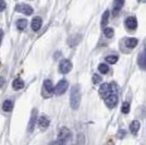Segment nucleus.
Segmentation results:
<instances>
[{
	"instance_id": "nucleus-1",
	"label": "nucleus",
	"mask_w": 146,
	"mask_h": 145,
	"mask_svg": "<svg viewBox=\"0 0 146 145\" xmlns=\"http://www.w3.org/2000/svg\"><path fill=\"white\" fill-rule=\"evenodd\" d=\"M81 104V88L79 84L73 85L70 93V105L73 110H78Z\"/></svg>"
},
{
	"instance_id": "nucleus-2",
	"label": "nucleus",
	"mask_w": 146,
	"mask_h": 145,
	"mask_svg": "<svg viewBox=\"0 0 146 145\" xmlns=\"http://www.w3.org/2000/svg\"><path fill=\"white\" fill-rule=\"evenodd\" d=\"M72 138V132L68 129V128H61L60 131H59V134H58V139L59 141L57 142V143H61V144H63V143H67L68 141H70Z\"/></svg>"
},
{
	"instance_id": "nucleus-3",
	"label": "nucleus",
	"mask_w": 146,
	"mask_h": 145,
	"mask_svg": "<svg viewBox=\"0 0 146 145\" xmlns=\"http://www.w3.org/2000/svg\"><path fill=\"white\" fill-rule=\"evenodd\" d=\"M68 87H69V83H68L67 80H61L58 82V84L56 85V87L54 88V93L56 95H62V94L66 93Z\"/></svg>"
},
{
	"instance_id": "nucleus-4",
	"label": "nucleus",
	"mask_w": 146,
	"mask_h": 145,
	"mask_svg": "<svg viewBox=\"0 0 146 145\" xmlns=\"http://www.w3.org/2000/svg\"><path fill=\"white\" fill-rule=\"evenodd\" d=\"M15 11L22 13V14H25V15H32L33 14V8L30 6V5H26V3H20L15 7Z\"/></svg>"
},
{
	"instance_id": "nucleus-5",
	"label": "nucleus",
	"mask_w": 146,
	"mask_h": 145,
	"mask_svg": "<svg viewBox=\"0 0 146 145\" xmlns=\"http://www.w3.org/2000/svg\"><path fill=\"white\" fill-rule=\"evenodd\" d=\"M72 70V62L68 59H63L61 60L60 65H59V71L62 74H67Z\"/></svg>"
},
{
	"instance_id": "nucleus-6",
	"label": "nucleus",
	"mask_w": 146,
	"mask_h": 145,
	"mask_svg": "<svg viewBox=\"0 0 146 145\" xmlns=\"http://www.w3.org/2000/svg\"><path fill=\"white\" fill-rule=\"evenodd\" d=\"M111 93H112V84H110V83H104V84L100 85V87H99V95L103 97V98H106Z\"/></svg>"
},
{
	"instance_id": "nucleus-7",
	"label": "nucleus",
	"mask_w": 146,
	"mask_h": 145,
	"mask_svg": "<svg viewBox=\"0 0 146 145\" xmlns=\"http://www.w3.org/2000/svg\"><path fill=\"white\" fill-rule=\"evenodd\" d=\"M118 96H117L116 94H110L108 96L105 98V104H106V106L108 107V108H113V107H116L117 104H118Z\"/></svg>"
},
{
	"instance_id": "nucleus-8",
	"label": "nucleus",
	"mask_w": 146,
	"mask_h": 145,
	"mask_svg": "<svg viewBox=\"0 0 146 145\" xmlns=\"http://www.w3.org/2000/svg\"><path fill=\"white\" fill-rule=\"evenodd\" d=\"M36 122H37V109H33L32 110V114H31L30 122H29V132H33Z\"/></svg>"
},
{
	"instance_id": "nucleus-9",
	"label": "nucleus",
	"mask_w": 146,
	"mask_h": 145,
	"mask_svg": "<svg viewBox=\"0 0 146 145\" xmlns=\"http://www.w3.org/2000/svg\"><path fill=\"white\" fill-rule=\"evenodd\" d=\"M42 24H43V20L39 17H35V18L32 20V23H31V26H32V30L34 32H37V31L40 30L42 27Z\"/></svg>"
},
{
	"instance_id": "nucleus-10",
	"label": "nucleus",
	"mask_w": 146,
	"mask_h": 145,
	"mask_svg": "<svg viewBox=\"0 0 146 145\" xmlns=\"http://www.w3.org/2000/svg\"><path fill=\"white\" fill-rule=\"evenodd\" d=\"M137 62H139V66L142 69L146 70V46L145 48L141 51L140 56H139V59H137Z\"/></svg>"
},
{
	"instance_id": "nucleus-11",
	"label": "nucleus",
	"mask_w": 146,
	"mask_h": 145,
	"mask_svg": "<svg viewBox=\"0 0 146 145\" xmlns=\"http://www.w3.org/2000/svg\"><path fill=\"white\" fill-rule=\"evenodd\" d=\"M125 25L129 30H135L136 26H137V20L134 18V17H129L125 20Z\"/></svg>"
},
{
	"instance_id": "nucleus-12",
	"label": "nucleus",
	"mask_w": 146,
	"mask_h": 145,
	"mask_svg": "<svg viewBox=\"0 0 146 145\" xmlns=\"http://www.w3.org/2000/svg\"><path fill=\"white\" fill-rule=\"evenodd\" d=\"M49 123H50V121L46 116H40L38 118V126L40 129H47L49 127Z\"/></svg>"
},
{
	"instance_id": "nucleus-13",
	"label": "nucleus",
	"mask_w": 146,
	"mask_h": 145,
	"mask_svg": "<svg viewBox=\"0 0 146 145\" xmlns=\"http://www.w3.org/2000/svg\"><path fill=\"white\" fill-rule=\"evenodd\" d=\"M140 128H141L140 121L133 120L131 122V124H130V132L132 133L133 135H136L137 132H139V130H140Z\"/></svg>"
},
{
	"instance_id": "nucleus-14",
	"label": "nucleus",
	"mask_w": 146,
	"mask_h": 145,
	"mask_svg": "<svg viewBox=\"0 0 146 145\" xmlns=\"http://www.w3.org/2000/svg\"><path fill=\"white\" fill-rule=\"evenodd\" d=\"M13 106H14L13 100H11V99H7V100H5L3 104H2V110L6 111V112H10V111H12Z\"/></svg>"
},
{
	"instance_id": "nucleus-15",
	"label": "nucleus",
	"mask_w": 146,
	"mask_h": 145,
	"mask_svg": "<svg viewBox=\"0 0 146 145\" xmlns=\"http://www.w3.org/2000/svg\"><path fill=\"white\" fill-rule=\"evenodd\" d=\"M12 87H13V90H15V91L22 90V88L24 87V82H23V80L15 79L12 83Z\"/></svg>"
},
{
	"instance_id": "nucleus-16",
	"label": "nucleus",
	"mask_w": 146,
	"mask_h": 145,
	"mask_svg": "<svg viewBox=\"0 0 146 145\" xmlns=\"http://www.w3.org/2000/svg\"><path fill=\"white\" fill-rule=\"evenodd\" d=\"M44 90L49 94L54 93V86H52V82L50 80H45L44 81Z\"/></svg>"
},
{
	"instance_id": "nucleus-17",
	"label": "nucleus",
	"mask_w": 146,
	"mask_h": 145,
	"mask_svg": "<svg viewBox=\"0 0 146 145\" xmlns=\"http://www.w3.org/2000/svg\"><path fill=\"white\" fill-rule=\"evenodd\" d=\"M109 17H110V12L109 10H106L105 12H104L103 17H102V21H100V25H102V27H106V25L108 24V21H109Z\"/></svg>"
},
{
	"instance_id": "nucleus-18",
	"label": "nucleus",
	"mask_w": 146,
	"mask_h": 145,
	"mask_svg": "<svg viewBox=\"0 0 146 145\" xmlns=\"http://www.w3.org/2000/svg\"><path fill=\"white\" fill-rule=\"evenodd\" d=\"M27 26V21L25 19H20L17 21V27L19 31H24Z\"/></svg>"
},
{
	"instance_id": "nucleus-19",
	"label": "nucleus",
	"mask_w": 146,
	"mask_h": 145,
	"mask_svg": "<svg viewBox=\"0 0 146 145\" xmlns=\"http://www.w3.org/2000/svg\"><path fill=\"white\" fill-rule=\"evenodd\" d=\"M137 44H139V41L136 38H128L125 41V45L128 48H134L137 46Z\"/></svg>"
},
{
	"instance_id": "nucleus-20",
	"label": "nucleus",
	"mask_w": 146,
	"mask_h": 145,
	"mask_svg": "<svg viewBox=\"0 0 146 145\" xmlns=\"http://www.w3.org/2000/svg\"><path fill=\"white\" fill-rule=\"evenodd\" d=\"M80 39H81V36L80 35H74V36L70 37L69 38V45L71 46V47H73V46H75V45H78L80 43Z\"/></svg>"
},
{
	"instance_id": "nucleus-21",
	"label": "nucleus",
	"mask_w": 146,
	"mask_h": 145,
	"mask_svg": "<svg viewBox=\"0 0 146 145\" xmlns=\"http://www.w3.org/2000/svg\"><path fill=\"white\" fill-rule=\"evenodd\" d=\"M113 34H115V32L111 27H104V35L107 38H111L113 36Z\"/></svg>"
},
{
	"instance_id": "nucleus-22",
	"label": "nucleus",
	"mask_w": 146,
	"mask_h": 145,
	"mask_svg": "<svg viewBox=\"0 0 146 145\" xmlns=\"http://www.w3.org/2000/svg\"><path fill=\"white\" fill-rule=\"evenodd\" d=\"M123 5H124V0H115V13L121 10Z\"/></svg>"
},
{
	"instance_id": "nucleus-23",
	"label": "nucleus",
	"mask_w": 146,
	"mask_h": 145,
	"mask_svg": "<svg viewBox=\"0 0 146 145\" xmlns=\"http://www.w3.org/2000/svg\"><path fill=\"white\" fill-rule=\"evenodd\" d=\"M105 60L107 63H110V65H113L118 61V56H107L105 58Z\"/></svg>"
},
{
	"instance_id": "nucleus-24",
	"label": "nucleus",
	"mask_w": 146,
	"mask_h": 145,
	"mask_svg": "<svg viewBox=\"0 0 146 145\" xmlns=\"http://www.w3.org/2000/svg\"><path fill=\"white\" fill-rule=\"evenodd\" d=\"M98 70H99L100 73L106 74V73H108V71H109V67L107 66V65H105V63H100V65L98 66Z\"/></svg>"
},
{
	"instance_id": "nucleus-25",
	"label": "nucleus",
	"mask_w": 146,
	"mask_h": 145,
	"mask_svg": "<svg viewBox=\"0 0 146 145\" xmlns=\"http://www.w3.org/2000/svg\"><path fill=\"white\" fill-rule=\"evenodd\" d=\"M103 82V78L100 76V75H98V74H93V83L94 84H99V83H102Z\"/></svg>"
},
{
	"instance_id": "nucleus-26",
	"label": "nucleus",
	"mask_w": 146,
	"mask_h": 145,
	"mask_svg": "<svg viewBox=\"0 0 146 145\" xmlns=\"http://www.w3.org/2000/svg\"><path fill=\"white\" fill-rule=\"evenodd\" d=\"M122 112L123 114H129V111H130V104L129 103H124L123 105H122Z\"/></svg>"
},
{
	"instance_id": "nucleus-27",
	"label": "nucleus",
	"mask_w": 146,
	"mask_h": 145,
	"mask_svg": "<svg viewBox=\"0 0 146 145\" xmlns=\"http://www.w3.org/2000/svg\"><path fill=\"white\" fill-rule=\"evenodd\" d=\"M125 135H127V131H125V130H122V129H120L118 134H117V136H118L119 139H123Z\"/></svg>"
},
{
	"instance_id": "nucleus-28",
	"label": "nucleus",
	"mask_w": 146,
	"mask_h": 145,
	"mask_svg": "<svg viewBox=\"0 0 146 145\" xmlns=\"http://www.w3.org/2000/svg\"><path fill=\"white\" fill-rule=\"evenodd\" d=\"M6 2H5V0H0V12H2L5 9H6Z\"/></svg>"
},
{
	"instance_id": "nucleus-29",
	"label": "nucleus",
	"mask_w": 146,
	"mask_h": 145,
	"mask_svg": "<svg viewBox=\"0 0 146 145\" xmlns=\"http://www.w3.org/2000/svg\"><path fill=\"white\" fill-rule=\"evenodd\" d=\"M2 38H3V31L0 30V46H1V43H2Z\"/></svg>"
},
{
	"instance_id": "nucleus-30",
	"label": "nucleus",
	"mask_w": 146,
	"mask_h": 145,
	"mask_svg": "<svg viewBox=\"0 0 146 145\" xmlns=\"http://www.w3.org/2000/svg\"><path fill=\"white\" fill-rule=\"evenodd\" d=\"M139 2H141V3H145L146 0H139Z\"/></svg>"
}]
</instances>
